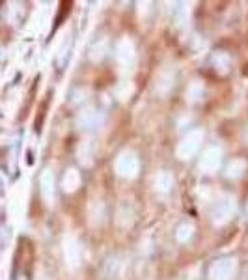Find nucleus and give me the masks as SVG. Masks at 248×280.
Wrapping results in <instances>:
<instances>
[{
	"instance_id": "nucleus-3",
	"label": "nucleus",
	"mask_w": 248,
	"mask_h": 280,
	"mask_svg": "<svg viewBox=\"0 0 248 280\" xmlns=\"http://www.w3.org/2000/svg\"><path fill=\"white\" fill-rule=\"evenodd\" d=\"M116 168H118V172L123 176V178H135L136 174H138V168H140V162L136 159L135 153H131V151H125L121 153L116 162Z\"/></svg>"
},
{
	"instance_id": "nucleus-2",
	"label": "nucleus",
	"mask_w": 248,
	"mask_h": 280,
	"mask_svg": "<svg viewBox=\"0 0 248 280\" xmlns=\"http://www.w3.org/2000/svg\"><path fill=\"white\" fill-rule=\"evenodd\" d=\"M237 263L233 258H222L219 262H214L209 269V276L211 280H231L235 274Z\"/></svg>"
},
{
	"instance_id": "nucleus-1",
	"label": "nucleus",
	"mask_w": 248,
	"mask_h": 280,
	"mask_svg": "<svg viewBox=\"0 0 248 280\" xmlns=\"http://www.w3.org/2000/svg\"><path fill=\"white\" fill-rule=\"evenodd\" d=\"M202 138H203V133L200 131V129L191 131L185 138L181 140L179 148H177V155H179L181 159H189V157H192L198 150H200V146H202Z\"/></svg>"
},
{
	"instance_id": "nucleus-12",
	"label": "nucleus",
	"mask_w": 248,
	"mask_h": 280,
	"mask_svg": "<svg viewBox=\"0 0 248 280\" xmlns=\"http://www.w3.org/2000/svg\"><path fill=\"white\" fill-rule=\"evenodd\" d=\"M244 168H246V162L244 161H233L230 164V168H228V176L230 178H239V176H242Z\"/></svg>"
},
{
	"instance_id": "nucleus-11",
	"label": "nucleus",
	"mask_w": 248,
	"mask_h": 280,
	"mask_svg": "<svg viewBox=\"0 0 248 280\" xmlns=\"http://www.w3.org/2000/svg\"><path fill=\"white\" fill-rule=\"evenodd\" d=\"M172 183H174V178H172V174L170 172H161L157 176V189L159 190L166 192V190H170Z\"/></svg>"
},
{
	"instance_id": "nucleus-7",
	"label": "nucleus",
	"mask_w": 248,
	"mask_h": 280,
	"mask_svg": "<svg viewBox=\"0 0 248 280\" xmlns=\"http://www.w3.org/2000/svg\"><path fill=\"white\" fill-rule=\"evenodd\" d=\"M133 43H131L129 39H121L118 43V60L123 64V66H127L131 60H133Z\"/></svg>"
},
{
	"instance_id": "nucleus-9",
	"label": "nucleus",
	"mask_w": 248,
	"mask_h": 280,
	"mask_svg": "<svg viewBox=\"0 0 248 280\" xmlns=\"http://www.w3.org/2000/svg\"><path fill=\"white\" fill-rule=\"evenodd\" d=\"M97 122H99V116H97L96 110H86V112H82V114L79 116V125L82 129L94 127Z\"/></svg>"
},
{
	"instance_id": "nucleus-8",
	"label": "nucleus",
	"mask_w": 248,
	"mask_h": 280,
	"mask_svg": "<svg viewBox=\"0 0 248 280\" xmlns=\"http://www.w3.org/2000/svg\"><path fill=\"white\" fill-rule=\"evenodd\" d=\"M41 185H43V196L47 200H52V196H54V178H52L51 170H45V174L41 176Z\"/></svg>"
},
{
	"instance_id": "nucleus-14",
	"label": "nucleus",
	"mask_w": 248,
	"mask_h": 280,
	"mask_svg": "<svg viewBox=\"0 0 248 280\" xmlns=\"http://www.w3.org/2000/svg\"><path fill=\"white\" fill-rule=\"evenodd\" d=\"M202 94V86L200 84H194L191 90H189V95H191V99H198V95Z\"/></svg>"
},
{
	"instance_id": "nucleus-4",
	"label": "nucleus",
	"mask_w": 248,
	"mask_h": 280,
	"mask_svg": "<svg viewBox=\"0 0 248 280\" xmlns=\"http://www.w3.org/2000/svg\"><path fill=\"white\" fill-rule=\"evenodd\" d=\"M220 164V150L219 148H209L205 153H203L202 161H200V168H202L205 174L214 172Z\"/></svg>"
},
{
	"instance_id": "nucleus-6",
	"label": "nucleus",
	"mask_w": 248,
	"mask_h": 280,
	"mask_svg": "<svg viewBox=\"0 0 248 280\" xmlns=\"http://www.w3.org/2000/svg\"><path fill=\"white\" fill-rule=\"evenodd\" d=\"M66 260L71 267L79 265V260H80V246L75 243L73 239H68L66 241Z\"/></svg>"
},
{
	"instance_id": "nucleus-5",
	"label": "nucleus",
	"mask_w": 248,
	"mask_h": 280,
	"mask_svg": "<svg viewBox=\"0 0 248 280\" xmlns=\"http://www.w3.org/2000/svg\"><path fill=\"white\" fill-rule=\"evenodd\" d=\"M233 207H235L233 200H231L230 196H226L224 200H220L219 204H216V209H214V218H216L219 222H224V220H228V218H230V215L233 213Z\"/></svg>"
},
{
	"instance_id": "nucleus-10",
	"label": "nucleus",
	"mask_w": 248,
	"mask_h": 280,
	"mask_svg": "<svg viewBox=\"0 0 248 280\" xmlns=\"http://www.w3.org/2000/svg\"><path fill=\"white\" fill-rule=\"evenodd\" d=\"M79 183H80V176L77 174V170H69V172L66 174V178H64V187H66V190H75L79 187Z\"/></svg>"
},
{
	"instance_id": "nucleus-13",
	"label": "nucleus",
	"mask_w": 248,
	"mask_h": 280,
	"mask_svg": "<svg viewBox=\"0 0 248 280\" xmlns=\"http://www.w3.org/2000/svg\"><path fill=\"white\" fill-rule=\"evenodd\" d=\"M192 235V226H189V224H181L179 228H177V232H175V237L179 241H189Z\"/></svg>"
}]
</instances>
